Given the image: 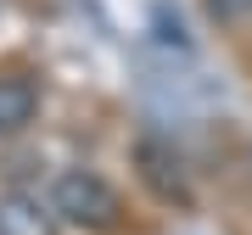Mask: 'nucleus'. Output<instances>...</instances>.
<instances>
[{
  "label": "nucleus",
  "instance_id": "obj_5",
  "mask_svg": "<svg viewBox=\"0 0 252 235\" xmlns=\"http://www.w3.org/2000/svg\"><path fill=\"white\" fill-rule=\"evenodd\" d=\"M202 6H207V17L224 23V28H235V23L252 17V0H202Z\"/></svg>",
  "mask_w": 252,
  "mask_h": 235
},
{
  "label": "nucleus",
  "instance_id": "obj_2",
  "mask_svg": "<svg viewBox=\"0 0 252 235\" xmlns=\"http://www.w3.org/2000/svg\"><path fill=\"white\" fill-rule=\"evenodd\" d=\"M135 174H140V185L152 190L157 202H168V207H190V179H185V168H180V157H174V146H162L146 135L135 146Z\"/></svg>",
  "mask_w": 252,
  "mask_h": 235
},
{
  "label": "nucleus",
  "instance_id": "obj_3",
  "mask_svg": "<svg viewBox=\"0 0 252 235\" xmlns=\"http://www.w3.org/2000/svg\"><path fill=\"white\" fill-rule=\"evenodd\" d=\"M67 224L56 218L51 196L39 190H0V235H62Z\"/></svg>",
  "mask_w": 252,
  "mask_h": 235
},
{
  "label": "nucleus",
  "instance_id": "obj_1",
  "mask_svg": "<svg viewBox=\"0 0 252 235\" xmlns=\"http://www.w3.org/2000/svg\"><path fill=\"white\" fill-rule=\"evenodd\" d=\"M51 207L67 230H84V235H112L124 230V196L107 174L95 168H62L51 179Z\"/></svg>",
  "mask_w": 252,
  "mask_h": 235
},
{
  "label": "nucleus",
  "instance_id": "obj_4",
  "mask_svg": "<svg viewBox=\"0 0 252 235\" xmlns=\"http://www.w3.org/2000/svg\"><path fill=\"white\" fill-rule=\"evenodd\" d=\"M34 118H39V84L23 73H0V140L23 135Z\"/></svg>",
  "mask_w": 252,
  "mask_h": 235
}]
</instances>
